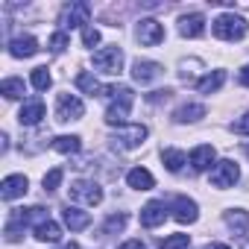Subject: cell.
I'll return each mask as SVG.
<instances>
[{"mask_svg": "<svg viewBox=\"0 0 249 249\" xmlns=\"http://www.w3.org/2000/svg\"><path fill=\"white\" fill-rule=\"evenodd\" d=\"M161 161H164V167H167L170 173H179V170H182V164L188 161V156H185L182 150H173V147H170V150H164V153H161Z\"/></svg>", "mask_w": 249, "mask_h": 249, "instance_id": "24", "label": "cell"}, {"mask_svg": "<svg viewBox=\"0 0 249 249\" xmlns=\"http://www.w3.org/2000/svg\"><path fill=\"white\" fill-rule=\"evenodd\" d=\"M231 129H234L237 135H249V111H246L243 117H237V120H234V126H231Z\"/></svg>", "mask_w": 249, "mask_h": 249, "instance_id": "34", "label": "cell"}, {"mask_svg": "<svg viewBox=\"0 0 249 249\" xmlns=\"http://www.w3.org/2000/svg\"><path fill=\"white\" fill-rule=\"evenodd\" d=\"M68 191H71V199H76V202H85V205H100V202H103V191H100L97 182L79 179V182H73Z\"/></svg>", "mask_w": 249, "mask_h": 249, "instance_id": "6", "label": "cell"}, {"mask_svg": "<svg viewBox=\"0 0 249 249\" xmlns=\"http://www.w3.org/2000/svg\"><path fill=\"white\" fill-rule=\"evenodd\" d=\"M85 114V106L76 94H59L56 97V120L59 123H71V120H79Z\"/></svg>", "mask_w": 249, "mask_h": 249, "instance_id": "5", "label": "cell"}, {"mask_svg": "<svg viewBox=\"0 0 249 249\" xmlns=\"http://www.w3.org/2000/svg\"><path fill=\"white\" fill-rule=\"evenodd\" d=\"M214 156H217V153H214L211 144H199V147L191 153V164H194V170H199V173L208 170V167L214 164Z\"/></svg>", "mask_w": 249, "mask_h": 249, "instance_id": "18", "label": "cell"}, {"mask_svg": "<svg viewBox=\"0 0 249 249\" xmlns=\"http://www.w3.org/2000/svg\"><path fill=\"white\" fill-rule=\"evenodd\" d=\"M164 220H167V208H164V202H147V205L141 208V226H147V229H159Z\"/></svg>", "mask_w": 249, "mask_h": 249, "instance_id": "11", "label": "cell"}, {"mask_svg": "<svg viewBox=\"0 0 249 249\" xmlns=\"http://www.w3.org/2000/svg\"><path fill=\"white\" fill-rule=\"evenodd\" d=\"M79 147H82V141L76 135H62V138L53 141V150L56 153H79Z\"/></svg>", "mask_w": 249, "mask_h": 249, "instance_id": "27", "label": "cell"}, {"mask_svg": "<svg viewBox=\"0 0 249 249\" xmlns=\"http://www.w3.org/2000/svg\"><path fill=\"white\" fill-rule=\"evenodd\" d=\"M226 226H229L234 234H243V231H246V226H249V214H246V211H240V208L226 211Z\"/></svg>", "mask_w": 249, "mask_h": 249, "instance_id": "23", "label": "cell"}, {"mask_svg": "<svg viewBox=\"0 0 249 249\" xmlns=\"http://www.w3.org/2000/svg\"><path fill=\"white\" fill-rule=\"evenodd\" d=\"M132 76H135V82L147 85V82H153V79H159V76H161V65H159V62L138 59V62L132 65Z\"/></svg>", "mask_w": 249, "mask_h": 249, "instance_id": "12", "label": "cell"}, {"mask_svg": "<svg viewBox=\"0 0 249 249\" xmlns=\"http://www.w3.org/2000/svg\"><path fill=\"white\" fill-rule=\"evenodd\" d=\"M33 85H36L38 91H47V88L53 85V76H50V71H47V68H36V71H33Z\"/></svg>", "mask_w": 249, "mask_h": 249, "instance_id": "28", "label": "cell"}, {"mask_svg": "<svg viewBox=\"0 0 249 249\" xmlns=\"http://www.w3.org/2000/svg\"><path fill=\"white\" fill-rule=\"evenodd\" d=\"M0 94H3L6 100H18V97H24V79H18V76L3 79V85H0Z\"/></svg>", "mask_w": 249, "mask_h": 249, "instance_id": "26", "label": "cell"}, {"mask_svg": "<svg viewBox=\"0 0 249 249\" xmlns=\"http://www.w3.org/2000/svg\"><path fill=\"white\" fill-rule=\"evenodd\" d=\"M237 82L249 88V65H246V68H240V73H237Z\"/></svg>", "mask_w": 249, "mask_h": 249, "instance_id": "35", "label": "cell"}, {"mask_svg": "<svg viewBox=\"0 0 249 249\" xmlns=\"http://www.w3.org/2000/svg\"><path fill=\"white\" fill-rule=\"evenodd\" d=\"M138 41H141L144 47H156V44H161V41H164V27H161L159 21H153V18L138 21Z\"/></svg>", "mask_w": 249, "mask_h": 249, "instance_id": "9", "label": "cell"}, {"mask_svg": "<svg viewBox=\"0 0 249 249\" xmlns=\"http://www.w3.org/2000/svg\"><path fill=\"white\" fill-rule=\"evenodd\" d=\"M27 188H30L27 176L15 173V176H6V179H3V185H0V196H3V199L9 202V199H18V196H24V194H27Z\"/></svg>", "mask_w": 249, "mask_h": 249, "instance_id": "10", "label": "cell"}, {"mask_svg": "<svg viewBox=\"0 0 249 249\" xmlns=\"http://www.w3.org/2000/svg\"><path fill=\"white\" fill-rule=\"evenodd\" d=\"M120 249H147V246H144L141 240H126V243L120 246Z\"/></svg>", "mask_w": 249, "mask_h": 249, "instance_id": "36", "label": "cell"}, {"mask_svg": "<svg viewBox=\"0 0 249 249\" xmlns=\"http://www.w3.org/2000/svg\"><path fill=\"white\" fill-rule=\"evenodd\" d=\"M173 217H176L179 223H196V217H199L196 202L188 199V196H176V202H173Z\"/></svg>", "mask_w": 249, "mask_h": 249, "instance_id": "15", "label": "cell"}, {"mask_svg": "<svg viewBox=\"0 0 249 249\" xmlns=\"http://www.w3.org/2000/svg\"><path fill=\"white\" fill-rule=\"evenodd\" d=\"M246 30H249L246 21L240 15H234V12H226V15H220L214 21V36L223 38V41H237V38L246 36Z\"/></svg>", "mask_w": 249, "mask_h": 249, "instance_id": "2", "label": "cell"}, {"mask_svg": "<svg viewBox=\"0 0 249 249\" xmlns=\"http://www.w3.org/2000/svg\"><path fill=\"white\" fill-rule=\"evenodd\" d=\"M36 237H38L41 243H56V240H62V229H59V223L44 220V223L36 226Z\"/></svg>", "mask_w": 249, "mask_h": 249, "instance_id": "20", "label": "cell"}, {"mask_svg": "<svg viewBox=\"0 0 249 249\" xmlns=\"http://www.w3.org/2000/svg\"><path fill=\"white\" fill-rule=\"evenodd\" d=\"M65 47H68V36H65V33H56V36L50 38V50H53V53H62Z\"/></svg>", "mask_w": 249, "mask_h": 249, "instance_id": "33", "label": "cell"}, {"mask_svg": "<svg viewBox=\"0 0 249 249\" xmlns=\"http://www.w3.org/2000/svg\"><path fill=\"white\" fill-rule=\"evenodd\" d=\"M123 226H126V214H111L108 220H106V234H114V231H120Z\"/></svg>", "mask_w": 249, "mask_h": 249, "instance_id": "31", "label": "cell"}, {"mask_svg": "<svg viewBox=\"0 0 249 249\" xmlns=\"http://www.w3.org/2000/svg\"><path fill=\"white\" fill-rule=\"evenodd\" d=\"M62 220H65V226H68L71 231H82V229H88V223H91V214H85V211H79V208L68 205V208L62 211Z\"/></svg>", "mask_w": 249, "mask_h": 249, "instance_id": "17", "label": "cell"}, {"mask_svg": "<svg viewBox=\"0 0 249 249\" xmlns=\"http://www.w3.org/2000/svg\"><path fill=\"white\" fill-rule=\"evenodd\" d=\"M147 138V126H141V123H132V126H120L114 135H111V144L117 150H135L141 147Z\"/></svg>", "mask_w": 249, "mask_h": 249, "instance_id": "3", "label": "cell"}, {"mask_svg": "<svg viewBox=\"0 0 249 249\" xmlns=\"http://www.w3.org/2000/svg\"><path fill=\"white\" fill-rule=\"evenodd\" d=\"M59 249H79V246H76V243L71 240V243H65V246H59Z\"/></svg>", "mask_w": 249, "mask_h": 249, "instance_id": "37", "label": "cell"}, {"mask_svg": "<svg viewBox=\"0 0 249 249\" xmlns=\"http://www.w3.org/2000/svg\"><path fill=\"white\" fill-rule=\"evenodd\" d=\"M88 18H91V6H88V3H71V6H65V12H62L59 24H62L65 30H76V27H82V30H85Z\"/></svg>", "mask_w": 249, "mask_h": 249, "instance_id": "7", "label": "cell"}, {"mask_svg": "<svg viewBox=\"0 0 249 249\" xmlns=\"http://www.w3.org/2000/svg\"><path fill=\"white\" fill-rule=\"evenodd\" d=\"M62 176H65V170H62V167H53V170L44 176V191H56V188L62 185Z\"/></svg>", "mask_w": 249, "mask_h": 249, "instance_id": "30", "label": "cell"}, {"mask_svg": "<svg viewBox=\"0 0 249 249\" xmlns=\"http://www.w3.org/2000/svg\"><path fill=\"white\" fill-rule=\"evenodd\" d=\"M126 185L135 188V191H150V188L156 185V179H153V173H150L147 167H135V170L126 173Z\"/></svg>", "mask_w": 249, "mask_h": 249, "instance_id": "19", "label": "cell"}, {"mask_svg": "<svg viewBox=\"0 0 249 249\" xmlns=\"http://www.w3.org/2000/svg\"><path fill=\"white\" fill-rule=\"evenodd\" d=\"M179 123H188V120H199V117H205V106H199V103H185V106H179L176 108V114H173Z\"/></svg>", "mask_w": 249, "mask_h": 249, "instance_id": "22", "label": "cell"}, {"mask_svg": "<svg viewBox=\"0 0 249 249\" xmlns=\"http://www.w3.org/2000/svg\"><path fill=\"white\" fill-rule=\"evenodd\" d=\"M76 88H79V91H85V94H91V97H97V94H103V91H106V88H103L91 73H85V71H82V73H76Z\"/></svg>", "mask_w": 249, "mask_h": 249, "instance_id": "25", "label": "cell"}, {"mask_svg": "<svg viewBox=\"0 0 249 249\" xmlns=\"http://www.w3.org/2000/svg\"><path fill=\"white\" fill-rule=\"evenodd\" d=\"M179 33L185 36V38H199L202 33H205V18L202 15H185L182 21H179Z\"/></svg>", "mask_w": 249, "mask_h": 249, "instance_id": "16", "label": "cell"}, {"mask_svg": "<svg viewBox=\"0 0 249 249\" xmlns=\"http://www.w3.org/2000/svg\"><path fill=\"white\" fill-rule=\"evenodd\" d=\"M82 44H85V47H94V44H100V33H97L94 27H85V30H82Z\"/></svg>", "mask_w": 249, "mask_h": 249, "instance_id": "32", "label": "cell"}, {"mask_svg": "<svg viewBox=\"0 0 249 249\" xmlns=\"http://www.w3.org/2000/svg\"><path fill=\"white\" fill-rule=\"evenodd\" d=\"M9 53H12L15 59H30V56H36V53H38V41H36L33 36L12 38V41H9Z\"/></svg>", "mask_w": 249, "mask_h": 249, "instance_id": "14", "label": "cell"}, {"mask_svg": "<svg viewBox=\"0 0 249 249\" xmlns=\"http://www.w3.org/2000/svg\"><path fill=\"white\" fill-rule=\"evenodd\" d=\"M191 243V237L188 234H170V237H164L161 240V249H185Z\"/></svg>", "mask_w": 249, "mask_h": 249, "instance_id": "29", "label": "cell"}, {"mask_svg": "<svg viewBox=\"0 0 249 249\" xmlns=\"http://www.w3.org/2000/svg\"><path fill=\"white\" fill-rule=\"evenodd\" d=\"M237 176H240V167H237V161H231V159H223L214 170H211V185L214 188H231L234 182H237Z\"/></svg>", "mask_w": 249, "mask_h": 249, "instance_id": "8", "label": "cell"}, {"mask_svg": "<svg viewBox=\"0 0 249 249\" xmlns=\"http://www.w3.org/2000/svg\"><path fill=\"white\" fill-rule=\"evenodd\" d=\"M44 117V103L36 97V100H27L24 106H21V111H18V120L24 123V126H36V123Z\"/></svg>", "mask_w": 249, "mask_h": 249, "instance_id": "13", "label": "cell"}, {"mask_svg": "<svg viewBox=\"0 0 249 249\" xmlns=\"http://www.w3.org/2000/svg\"><path fill=\"white\" fill-rule=\"evenodd\" d=\"M94 68H97L100 73H111V76L120 73V68H123V50H120L117 44L97 50V53H94Z\"/></svg>", "mask_w": 249, "mask_h": 249, "instance_id": "4", "label": "cell"}, {"mask_svg": "<svg viewBox=\"0 0 249 249\" xmlns=\"http://www.w3.org/2000/svg\"><path fill=\"white\" fill-rule=\"evenodd\" d=\"M208 249H229V246H226V243H211Z\"/></svg>", "mask_w": 249, "mask_h": 249, "instance_id": "38", "label": "cell"}, {"mask_svg": "<svg viewBox=\"0 0 249 249\" xmlns=\"http://www.w3.org/2000/svg\"><path fill=\"white\" fill-rule=\"evenodd\" d=\"M103 97H111V103H108V108H106V123H108V126H123V123H126V117H129L132 100H135L132 88L108 85V88L103 91Z\"/></svg>", "mask_w": 249, "mask_h": 249, "instance_id": "1", "label": "cell"}, {"mask_svg": "<svg viewBox=\"0 0 249 249\" xmlns=\"http://www.w3.org/2000/svg\"><path fill=\"white\" fill-rule=\"evenodd\" d=\"M223 82H226V71H214V73H208L196 82V91L199 94H214V91H220Z\"/></svg>", "mask_w": 249, "mask_h": 249, "instance_id": "21", "label": "cell"}]
</instances>
